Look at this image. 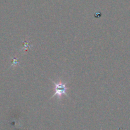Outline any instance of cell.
I'll list each match as a JSON object with an SVG mask.
<instances>
[{"instance_id": "6da1fadb", "label": "cell", "mask_w": 130, "mask_h": 130, "mask_svg": "<svg viewBox=\"0 0 130 130\" xmlns=\"http://www.w3.org/2000/svg\"><path fill=\"white\" fill-rule=\"evenodd\" d=\"M55 84V95H58V96H61L62 95H66V90H67V88L66 87V85L63 83H59L58 84L55 83L53 82Z\"/></svg>"}]
</instances>
